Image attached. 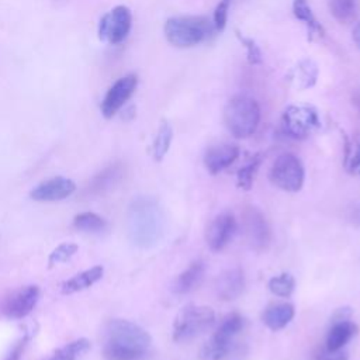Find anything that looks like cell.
<instances>
[{"instance_id": "obj_30", "label": "cell", "mask_w": 360, "mask_h": 360, "mask_svg": "<svg viewBox=\"0 0 360 360\" xmlns=\"http://www.w3.org/2000/svg\"><path fill=\"white\" fill-rule=\"evenodd\" d=\"M77 249H79V246L72 242H65V243H60L59 246H56L48 256L49 269H52L58 263H65L69 259H72V256L77 252Z\"/></svg>"}, {"instance_id": "obj_10", "label": "cell", "mask_w": 360, "mask_h": 360, "mask_svg": "<svg viewBox=\"0 0 360 360\" xmlns=\"http://www.w3.org/2000/svg\"><path fill=\"white\" fill-rule=\"evenodd\" d=\"M242 231L249 246L256 252H263L271 240L270 226L263 212L256 207H245L242 212Z\"/></svg>"}, {"instance_id": "obj_33", "label": "cell", "mask_w": 360, "mask_h": 360, "mask_svg": "<svg viewBox=\"0 0 360 360\" xmlns=\"http://www.w3.org/2000/svg\"><path fill=\"white\" fill-rule=\"evenodd\" d=\"M343 165L349 173H354L360 169V135L356 136L354 142H350V150L347 158L343 160Z\"/></svg>"}, {"instance_id": "obj_34", "label": "cell", "mask_w": 360, "mask_h": 360, "mask_svg": "<svg viewBox=\"0 0 360 360\" xmlns=\"http://www.w3.org/2000/svg\"><path fill=\"white\" fill-rule=\"evenodd\" d=\"M314 360H349L347 353L343 350H336V352H329V350H322L318 353Z\"/></svg>"}, {"instance_id": "obj_14", "label": "cell", "mask_w": 360, "mask_h": 360, "mask_svg": "<svg viewBox=\"0 0 360 360\" xmlns=\"http://www.w3.org/2000/svg\"><path fill=\"white\" fill-rule=\"evenodd\" d=\"M75 190L76 184L73 180L56 176L39 183L34 190H31L30 197L35 201H60L69 197Z\"/></svg>"}, {"instance_id": "obj_37", "label": "cell", "mask_w": 360, "mask_h": 360, "mask_svg": "<svg viewBox=\"0 0 360 360\" xmlns=\"http://www.w3.org/2000/svg\"><path fill=\"white\" fill-rule=\"evenodd\" d=\"M352 101H353V105L356 107V110H357L359 114H360V91H356V93L352 96Z\"/></svg>"}, {"instance_id": "obj_13", "label": "cell", "mask_w": 360, "mask_h": 360, "mask_svg": "<svg viewBox=\"0 0 360 360\" xmlns=\"http://www.w3.org/2000/svg\"><path fill=\"white\" fill-rule=\"evenodd\" d=\"M39 300L38 285H25L14 291L4 302L3 311L8 318L21 319L27 316Z\"/></svg>"}, {"instance_id": "obj_21", "label": "cell", "mask_w": 360, "mask_h": 360, "mask_svg": "<svg viewBox=\"0 0 360 360\" xmlns=\"http://www.w3.org/2000/svg\"><path fill=\"white\" fill-rule=\"evenodd\" d=\"M292 14L298 21L305 24L309 41H312L314 38L325 37V28L314 15L308 0H292Z\"/></svg>"}, {"instance_id": "obj_26", "label": "cell", "mask_w": 360, "mask_h": 360, "mask_svg": "<svg viewBox=\"0 0 360 360\" xmlns=\"http://www.w3.org/2000/svg\"><path fill=\"white\" fill-rule=\"evenodd\" d=\"M263 162V153L259 152V153H255L250 160L242 166L239 170H238V174H236V184L239 188L242 190H250L252 186H253V180L256 177V173L260 167Z\"/></svg>"}, {"instance_id": "obj_2", "label": "cell", "mask_w": 360, "mask_h": 360, "mask_svg": "<svg viewBox=\"0 0 360 360\" xmlns=\"http://www.w3.org/2000/svg\"><path fill=\"white\" fill-rule=\"evenodd\" d=\"M128 232L139 248L153 246L163 233V214L159 204L149 197L132 201L128 211Z\"/></svg>"}, {"instance_id": "obj_32", "label": "cell", "mask_w": 360, "mask_h": 360, "mask_svg": "<svg viewBox=\"0 0 360 360\" xmlns=\"http://www.w3.org/2000/svg\"><path fill=\"white\" fill-rule=\"evenodd\" d=\"M229 7H231V0H219V3L217 4L214 10V21H212L217 32H222L225 30Z\"/></svg>"}, {"instance_id": "obj_17", "label": "cell", "mask_w": 360, "mask_h": 360, "mask_svg": "<svg viewBox=\"0 0 360 360\" xmlns=\"http://www.w3.org/2000/svg\"><path fill=\"white\" fill-rule=\"evenodd\" d=\"M359 332V326L352 319L329 322V329L325 338V350H342L347 342Z\"/></svg>"}, {"instance_id": "obj_12", "label": "cell", "mask_w": 360, "mask_h": 360, "mask_svg": "<svg viewBox=\"0 0 360 360\" xmlns=\"http://www.w3.org/2000/svg\"><path fill=\"white\" fill-rule=\"evenodd\" d=\"M238 222L231 212L218 214L205 228V242L212 252L222 250L233 238Z\"/></svg>"}, {"instance_id": "obj_8", "label": "cell", "mask_w": 360, "mask_h": 360, "mask_svg": "<svg viewBox=\"0 0 360 360\" xmlns=\"http://www.w3.org/2000/svg\"><path fill=\"white\" fill-rule=\"evenodd\" d=\"M281 127L287 136L305 139L321 127V120L312 105H288L281 115Z\"/></svg>"}, {"instance_id": "obj_23", "label": "cell", "mask_w": 360, "mask_h": 360, "mask_svg": "<svg viewBox=\"0 0 360 360\" xmlns=\"http://www.w3.org/2000/svg\"><path fill=\"white\" fill-rule=\"evenodd\" d=\"M318 79V66L311 59H302L298 62L297 68L292 70V80L295 82L298 90H305L312 87Z\"/></svg>"}, {"instance_id": "obj_6", "label": "cell", "mask_w": 360, "mask_h": 360, "mask_svg": "<svg viewBox=\"0 0 360 360\" xmlns=\"http://www.w3.org/2000/svg\"><path fill=\"white\" fill-rule=\"evenodd\" d=\"M245 319L240 314L232 312L228 314L218 328L215 329L211 339L201 347L200 359L201 360H222L231 350V345L235 336L243 329Z\"/></svg>"}, {"instance_id": "obj_24", "label": "cell", "mask_w": 360, "mask_h": 360, "mask_svg": "<svg viewBox=\"0 0 360 360\" xmlns=\"http://www.w3.org/2000/svg\"><path fill=\"white\" fill-rule=\"evenodd\" d=\"M329 11L340 24L353 22L359 14V0H329Z\"/></svg>"}, {"instance_id": "obj_11", "label": "cell", "mask_w": 360, "mask_h": 360, "mask_svg": "<svg viewBox=\"0 0 360 360\" xmlns=\"http://www.w3.org/2000/svg\"><path fill=\"white\" fill-rule=\"evenodd\" d=\"M138 86V77L134 73L120 77L105 93L101 101V114L104 118H112L121 107L131 98Z\"/></svg>"}, {"instance_id": "obj_19", "label": "cell", "mask_w": 360, "mask_h": 360, "mask_svg": "<svg viewBox=\"0 0 360 360\" xmlns=\"http://www.w3.org/2000/svg\"><path fill=\"white\" fill-rule=\"evenodd\" d=\"M204 274H205V263L200 259L191 262L188 267L184 269L176 277L173 283V292L179 295H184L194 291L202 283Z\"/></svg>"}, {"instance_id": "obj_27", "label": "cell", "mask_w": 360, "mask_h": 360, "mask_svg": "<svg viewBox=\"0 0 360 360\" xmlns=\"http://www.w3.org/2000/svg\"><path fill=\"white\" fill-rule=\"evenodd\" d=\"M73 226L82 232L98 233L107 229V221L94 212H82L77 214L73 219Z\"/></svg>"}, {"instance_id": "obj_31", "label": "cell", "mask_w": 360, "mask_h": 360, "mask_svg": "<svg viewBox=\"0 0 360 360\" xmlns=\"http://www.w3.org/2000/svg\"><path fill=\"white\" fill-rule=\"evenodd\" d=\"M235 37H236L238 41L246 48V58H248V62H249L250 65H259V63H262L263 56H262V51H260L259 45L256 44V41H253V39L249 38V37L242 35V32H240L239 30H235Z\"/></svg>"}, {"instance_id": "obj_16", "label": "cell", "mask_w": 360, "mask_h": 360, "mask_svg": "<svg viewBox=\"0 0 360 360\" xmlns=\"http://www.w3.org/2000/svg\"><path fill=\"white\" fill-rule=\"evenodd\" d=\"M245 290V274L239 267H232L221 274L215 280V292L222 301H232L238 298Z\"/></svg>"}, {"instance_id": "obj_36", "label": "cell", "mask_w": 360, "mask_h": 360, "mask_svg": "<svg viewBox=\"0 0 360 360\" xmlns=\"http://www.w3.org/2000/svg\"><path fill=\"white\" fill-rule=\"evenodd\" d=\"M352 38H353V42L356 44V46L360 48V22H357L356 27L353 28V35H352Z\"/></svg>"}, {"instance_id": "obj_4", "label": "cell", "mask_w": 360, "mask_h": 360, "mask_svg": "<svg viewBox=\"0 0 360 360\" xmlns=\"http://www.w3.org/2000/svg\"><path fill=\"white\" fill-rule=\"evenodd\" d=\"M224 122L228 131L239 139L253 135L260 122V107L249 96L232 97L224 108Z\"/></svg>"}, {"instance_id": "obj_29", "label": "cell", "mask_w": 360, "mask_h": 360, "mask_svg": "<svg viewBox=\"0 0 360 360\" xmlns=\"http://www.w3.org/2000/svg\"><path fill=\"white\" fill-rule=\"evenodd\" d=\"M294 288H295V280L290 273H281L269 280V290L277 297L287 298L292 294Z\"/></svg>"}, {"instance_id": "obj_28", "label": "cell", "mask_w": 360, "mask_h": 360, "mask_svg": "<svg viewBox=\"0 0 360 360\" xmlns=\"http://www.w3.org/2000/svg\"><path fill=\"white\" fill-rule=\"evenodd\" d=\"M90 349V342L84 338L76 339L53 353L49 360H76Z\"/></svg>"}, {"instance_id": "obj_3", "label": "cell", "mask_w": 360, "mask_h": 360, "mask_svg": "<svg viewBox=\"0 0 360 360\" xmlns=\"http://www.w3.org/2000/svg\"><path fill=\"white\" fill-rule=\"evenodd\" d=\"M214 31V24L207 17L201 15L170 17L166 20L163 27L167 42L176 48L195 46L208 39Z\"/></svg>"}, {"instance_id": "obj_18", "label": "cell", "mask_w": 360, "mask_h": 360, "mask_svg": "<svg viewBox=\"0 0 360 360\" xmlns=\"http://www.w3.org/2000/svg\"><path fill=\"white\" fill-rule=\"evenodd\" d=\"M124 176V167L121 163H112L97 173L87 186L89 195H103L114 188Z\"/></svg>"}, {"instance_id": "obj_22", "label": "cell", "mask_w": 360, "mask_h": 360, "mask_svg": "<svg viewBox=\"0 0 360 360\" xmlns=\"http://www.w3.org/2000/svg\"><path fill=\"white\" fill-rule=\"evenodd\" d=\"M103 274H104V267L103 266H94V267L87 269L82 273H77L72 278L66 280L62 284L60 291H62V294H66V295L83 291V290L91 287L93 284H96L103 277Z\"/></svg>"}, {"instance_id": "obj_9", "label": "cell", "mask_w": 360, "mask_h": 360, "mask_svg": "<svg viewBox=\"0 0 360 360\" xmlns=\"http://www.w3.org/2000/svg\"><path fill=\"white\" fill-rule=\"evenodd\" d=\"M132 14L127 6H117L105 13L98 22V37L111 45L121 44L129 34Z\"/></svg>"}, {"instance_id": "obj_25", "label": "cell", "mask_w": 360, "mask_h": 360, "mask_svg": "<svg viewBox=\"0 0 360 360\" xmlns=\"http://www.w3.org/2000/svg\"><path fill=\"white\" fill-rule=\"evenodd\" d=\"M172 139H173V128L167 122V120H162L159 124V128H158V134L153 141V146H152V155L156 162L163 160V158L166 156V153L172 145Z\"/></svg>"}, {"instance_id": "obj_1", "label": "cell", "mask_w": 360, "mask_h": 360, "mask_svg": "<svg viewBox=\"0 0 360 360\" xmlns=\"http://www.w3.org/2000/svg\"><path fill=\"white\" fill-rule=\"evenodd\" d=\"M150 343V335L142 326L127 319H112L105 326L103 354L107 360H139Z\"/></svg>"}, {"instance_id": "obj_20", "label": "cell", "mask_w": 360, "mask_h": 360, "mask_svg": "<svg viewBox=\"0 0 360 360\" xmlns=\"http://www.w3.org/2000/svg\"><path fill=\"white\" fill-rule=\"evenodd\" d=\"M294 315H295V309L292 304L277 302L266 307V309L262 314V321L270 330L277 332L285 328L292 321Z\"/></svg>"}, {"instance_id": "obj_7", "label": "cell", "mask_w": 360, "mask_h": 360, "mask_svg": "<svg viewBox=\"0 0 360 360\" xmlns=\"http://www.w3.org/2000/svg\"><path fill=\"white\" fill-rule=\"evenodd\" d=\"M269 179L277 188L297 193L304 186L305 170L301 160L292 153L280 155L269 170Z\"/></svg>"}, {"instance_id": "obj_5", "label": "cell", "mask_w": 360, "mask_h": 360, "mask_svg": "<svg viewBox=\"0 0 360 360\" xmlns=\"http://www.w3.org/2000/svg\"><path fill=\"white\" fill-rule=\"evenodd\" d=\"M215 322V312L205 305L188 304L180 309L173 322V340L184 343L207 332Z\"/></svg>"}, {"instance_id": "obj_38", "label": "cell", "mask_w": 360, "mask_h": 360, "mask_svg": "<svg viewBox=\"0 0 360 360\" xmlns=\"http://www.w3.org/2000/svg\"><path fill=\"white\" fill-rule=\"evenodd\" d=\"M359 172H360V169H359Z\"/></svg>"}, {"instance_id": "obj_15", "label": "cell", "mask_w": 360, "mask_h": 360, "mask_svg": "<svg viewBox=\"0 0 360 360\" xmlns=\"http://www.w3.org/2000/svg\"><path fill=\"white\" fill-rule=\"evenodd\" d=\"M239 146L235 143H219L208 148L204 153V166L211 174H218L239 158Z\"/></svg>"}, {"instance_id": "obj_35", "label": "cell", "mask_w": 360, "mask_h": 360, "mask_svg": "<svg viewBox=\"0 0 360 360\" xmlns=\"http://www.w3.org/2000/svg\"><path fill=\"white\" fill-rule=\"evenodd\" d=\"M27 342H28V338H27V336H24L22 339H20V340L14 345V347L11 349V352L8 353V356L6 357V360H20L21 356H22V352H24V347H25Z\"/></svg>"}]
</instances>
